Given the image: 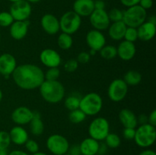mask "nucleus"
I'll use <instances>...</instances> for the list:
<instances>
[{
	"label": "nucleus",
	"instance_id": "1",
	"mask_svg": "<svg viewBox=\"0 0 156 155\" xmlns=\"http://www.w3.org/2000/svg\"><path fill=\"white\" fill-rule=\"evenodd\" d=\"M12 76L18 88L27 91L39 88L45 81L42 68L34 64L27 63L17 65Z\"/></svg>",
	"mask_w": 156,
	"mask_h": 155
},
{
	"label": "nucleus",
	"instance_id": "2",
	"mask_svg": "<svg viewBox=\"0 0 156 155\" xmlns=\"http://www.w3.org/2000/svg\"><path fill=\"white\" fill-rule=\"evenodd\" d=\"M40 94L46 102L49 103H58L65 97V88L59 81L45 80L40 86Z\"/></svg>",
	"mask_w": 156,
	"mask_h": 155
},
{
	"label": "nucleus",
	"instance_id": "3",
	"mask_svg": "<svg viewBox=\"0 0 156 155\" xmlns=\"http://www.w3.org/2000/svg\"><path fill=\"white\" fill-rule=\"evenodd\" d=\"M103 106V99L100 94L91 92L81 97L79 109L86 115L93 116L101 112Z\"/></svg>",
	"mask_w": 156,
	"mask_h": 155
},
{
	"label": "nucleus",
	"instance_id": "4",
	"mask_svg": "<svg viewBox=\"0 0 156 155\" xmlns=\"http://www.w3.org/2000/svg\"><path fill=\"white\" fill-rule=\"evenodd\" d=\"M156 139V129L155 126L146 123L140 125L136 129L134 141L137 146L142 148H148L153 145Z\"/></svg>",
	"mask_w": 156,
	"mask_h": 155
},
{
	"label": "nucleus",
	"instance_id": "5",
	"mask_svg": "<svg viewBox=\"0 0 156 155\" xmlns=\"http://www.w3.org/2000/svg\"><path fill=\"white\" fill-rule=\"evenodd\" d=\"M146 19H147L146 10L137 5L127 8L123 12L122 21L126 24V27L137 28L143 23H144Z\"/></svg>",
	"mask_w": 156,
	"mask_h": 155
},
{
	"label": "nucleus",
	"instance_id": "6",
	"mask_svg": "<svg viewBox=\"0 0 156 155\" xmlns=\"http://www.w3.org/2000/svg\"><path fill=\"white\" fill-rule=\"evenodd\" d=\"M59 21L61 31L69 35L76 33L82 24V18L73 11L65 12Z\"/></svg>",
	"mask_w": 156,
	"mask_h": 155
},
{
	"label": "nucleus",
	"instance_id": "7",
	"mask_svg": "<svg viewBox=\"0 0 156 155\" xmlns=\"http://www.w3.org/2000/svg\"><path fill=\"white\" fill-rule=\"evenodd\" d=\"M110 133V124L105 117H97L91 121L88 126L90 138L98 141H102Z\"/></svg>",
	"mask_w": 156,
	"mask_h": 155
},
{
	"label": "nucleus",
	"instance_id": "8",
	"mask_svg": "<svg viewBox=\"0 0 156 155\" xmlns=\"http://www.w3.org/2000/svg\"><path fill=\"white\" fill-rule=\"evenodd\" d=\"M46 145L49 151L53 155H63L68 153L70 144L67 138L63 135L53 134L48 137Z\"/></svg>",
	"mask_w": 156,
	"mask_h": 155
},
{
	"label": "nucleus",
	"instance_id": "9",
	"mask_svg": "<svg viewBox=\"0 0 156 155\" xmlns=\"http://www.w3.org/2000/svg\"><path fill=\"white\" fill-rule=\"evenodd\" d=\"M128 93V85L120 78L114 79L111 82L108 89V95L113 102H120L124 100Z\"/></svg>",
	"mask_w": 156,
	"mask_h": 155
},
{
	"label": "nucleus",
	"instance_id": "10",
	"mask_svg": "<svg viewBox=\"0 0 156 155\" xmlns=\"http://www.w3.org/2000/svg\"><path fill=\"white\" fill-rule=\"evenodd\" d=\"M32 12L30 3L26 0H20L12 3L9 13L12 15L15 21H27L30 18Z\"/></svg>",
	"mask_w": 156,
	"mask_h": 155
},
{
	"label": "nucleus",
	"instance_id": "11",
	"mask_svg": "<svg viewBox=\"0 0 156 155\" xmlns=\"http://www.w3.org/2000/svg\"><path fill=\"white\" fill-rule=\"evenodd\" d=\"M89 21L94 29L100 31L107 30L111 24V21L108 17V12L103 10L94 9L89 16Z\"/></svg>",
	"mask_w": 156,
	"mask_h": 155
},
{
	"label": "nucleus",
	"instance_id": "12",
	"mask_svg": "<svg viewBox=\"0 0 156 155\" xmlns=\"http://www.w3.org/2000/svg\"><path fill=\"white\" fill-rule=\"evenodd\" d=\"M85 40L88 47L96 52H99L102 47L106 45V38L104 33L95 29L89 30L87 33Z\"/></svg>",
	"mask_w": 156,
	"mask_h": 155
},
{
	"label": "nucleus",
	"instance_id": "13",
	"mask_svg": "<svg viewBox=\"0 0 156 155\" xmlns=\"http://www.w3.org/2000/svg\"><path fill=\"white\" fill-rule=\"evenodd\" d=\"M41 63L47 68L59 67L62 62V58L57 51L53 49L47 48L42 50L40 54Z\"/></svg>",
	"mask_w": 156,
	"mask_h": 155
},
{
	"label": "nucleus",
	"instance_id": "14",
	"mask_svg": "<svg viewBox=\"0 0 156 155\" xmlns=\"http://www.w3.org/2000/svg\"><path fill=\"white\" fill-rule=\"evenodd\" d=\"M17 67V61L15 56L10 53L0 55V74L9 78Z\"/></svg>",
	"mask_w": 156,
	"mask_h": 155
},
{
	"label": "nucleus",
	"instance_id": "15",
	"mask_svg": "<svg viewBox=\"0 0 156 155\" xmlns=\"http://www.w3.org/2000/svg\"><path fill=\"white\" fill-rule=\"evenodd\" d=\"M34 111L27 106H21L14 109L12 112V119L14 122L18 126H24L27 125L33 119Z\"/></svg>",
	"mask_w": 156,
	"mask_h": 155
},
{
	"label": "nucleus",
	"instance_id": "16",
	"mask_svg": "<svg viewBox=\"0 0 156 155\" xmlns=\"http://www.w3.org/2000/svg\"><path fill=\"white\" fill-rule=\"evenodd\" d=\"M41 24L43 30L49 35H55L60 30L59 19L52 14H45L43 15Z\"/></svg>",
	"mask_w": 156,
	"mask_h": 155
},
{
	"label": "nucleus",
	"instance_id": "17",
	"mask_svg": "<svg viewBox=\"0 0 156 155\" xmlns=\"http://www.w3.org/2000/svg\"><path fill=\"white\" fill-rule=\"evenodd\" d=\"M30 22L27 21H15L10 26L9 33L14 40H20L24 39L27 34Z\"/></svg>",
	"mask_w": 156,
	"mask_h": 155
},
{
	"label": "nucleus",
	"instance_id": "18",
	"mask_svg": "<svg viewBox=\"0 0 156 155\" xmlns=\"http://www.w3.org/2000/svg\"><path fill=\"white\" fill-rule=\"evenodd\" d=\"M117 56L123 61H129L135 56L136 53V47L134 43L123 40L120 43L117 47Z\"/></svg>",
	"mask_w": 156,
	"mask_h": 155
},
{
	"label": "nucleus",
	"instance_id": "19",
	"mask_svg": "<svg viewBox=\"0 0 156 155\" xmlns=\"http://www.w3.org/2000/svg\"><path fill=\"white\" fill-rule=\"evenodd\" d=\"M94 0H76L73 3V12L82 17H89L94 10Z\"/></svg>",
	"mask_w": 156,
	"mask_h": 155
},
{
	"label": "nucleus",
	"instance_id": "20",
	"mask_svg": "<svg viewBox=\"0 0 156 155\" xmlns=\"http://www.w3.org/2000/svg\"><path fill=\"white\" fill-rule=\"evenodd\" d=\"M136 29L137 33H138V39L144 42H148L153 39L155 36L156 24L146 21Z\"/></svg>",
	"mask_w": 156,
	"mask_h": 155
},
{
	"label": "nucleus",
	"instance_id": "21",
	"mask_svg": "<svg viewBox=\"0 0 156 155\" xmlns=\"http://www.w3.org/2000/svg\"><path fill=\"white\" fill-rule=\"evenodd\" d=\"M9 133L11 141L16 145H23L29 139L27 130L21 126H15L11 129Z\"/></svg>",
	"mask_w": 156,
	"mask_h": 155
},
{
	"label": "nucleus",
	"instance_id": "22",
	"mask_svg": "<svg viewBox=\"0 0 156 155\" xmlns=\"http://www.w3.org/2000/svg\"><path fill=\"white\" fill-rule=\"evenodd\" d=\"M119 120L124 128H133L136 129L138 126L137 116L129 109H121L118 115Z\"/></svg>",
	"mask_w": 156,
	"mask_h": 155
},
{
	"label": "nucleus",
	"instance_id": "23",
	"mask_svg": "<svg viewBox=\"0 0 156 155\" xmlns=\"http://www.w3.org/2000/svg\"><path fill=\"white\" fill-rule=\"evenodd\" d=\"M126 25L123 21L113 22L108 27V35L110 37L115 41L122 40L124 37L125 32L126 30Z\"/></svg>",
	"mask_w": 156,
	"mask_h": 155
},
{
	"label": "nucleus",
	"instance_id": "24",
	"mask_svg": "<svg viewBox=\"0 0 156 155\" xmlns=\"http://www.w3.org/2000/svg\"><path fill=\"white\" fill-rule=\"evenodd\" d=\"M99 141L91 138H86L79 144L82 155H97L99 147Z\"/></svg>",
	"mask_w": 156,
	"mask_h": 155
},
{
	"label": "nucleus",
	"instance_id": "25",
	"mask_svg": "<svg viewBox=\"0 0 156 155\" xmlns=\"http://www.w3.org/2000/svg\"><path fill=\"white\" fill-rule=\"evenodd\" d=\"M30 132L35 136L42 135L44 131V124L41 119V115L37 111H34L33 119L29 122Z\"/></svg>",
	"mask_w": 156,
	"mask_h": 155
},
{
	"label": "nucleus",
	"instance_id": "26",
	"mask_svg": "<svg viewBox=\"0 0 156 155\" xmlns=\"http://www.w3.org/2000/svg\"><path fill=\"white\" fill-rule=\"evenodd\" d=\"M123 80L128 86H136L142 81V74L136 70H129L123 76Z\"/></svg>",
	"mask_w": 156,
	"mask_h": 155
},
{
	"label": "nucleus",
	"instance_id": "27",
	"mask_svg": "<svg viewBox=\"0 0 156 155\" xmlns=\"http://www.w3.org/2000/svg\"><path fill=\"white\" fill-rule=\"evenodd\" d=\"M57 44L61 50H69L73 46V39L71 35L62 32L57 38Z\"/></svg>",
	"mask_w": 156,
	"mask_h": 155
},
{
	"label": "nucleus",
	"instance_id": "28",
	"mask_svg": "<svg viewBox=\"0 0 156 155\" xmlns=\"http://www.w3.org/2000/svg\"><path fill=\"white\" fill-rule=\"evenodd\" d=\"M99 53L100 56L107 60H111L117 56V47L113 45H105L102 47Z\"/></svg>",
	"mask_w": 156,
	"mask_h": 155
},
{
	"label": "nucleus",
	"instance_id": "29",
	"mask_svg": "<svg viewBox=\"0 0 156 155\" xmlns=\"http://www.w3.org/2000/svg\"><path fill=\"white\" fill-rule=\"evenodd\" d=\"M80 100V97L75 95V94H72V95H69L65 99L64 105H65L66 108L69 111L74 110V109H79V108Z\"/></svg>",
	"mask_w": 156,
	"mask_h": 155
},
{
	"label": "nucleus",
	"instance_id": "30",
	"mask_svg": "<svg viewBox=\"0 0 156 155\" xmlns=\"http://www.w3.org/2000/svg\"><path fill=\"white\" fill-rule=\"evenodd\" d=\"M104 141H105V143L108 146V148L112 149L117 148L121 143V139H120V136L117 134L111 133V132L107 135Z\"/></svg>",
	"mask_w": 156,
	"mask_h": 155
},
{
	"label": "nucleus",
	"instance_id": "31",
	"mask_svg": "<svg viewBox=\"0 0 156 155\" xmlns=\"http://www.w3.org/2000/svg\"><path fill=\"white\" fill-rule=\"evenodd\" d=\"M86 116L87 115L79 108V109L70 111L69 114V119L74 124H79L85 121Z\"/></svg>",
	"mask_w": 156,
	"mask_h": 155
},
{
	"label": "nucleus",
	"instance_id": "32",
	"mask_svg": "<svg viewBox=\"0 0 156 155\" xmlns=\"http://www.w3.org/2000/svg\"><path fill=\"white\" fill-rule=\"evenodd\" d=\"M14 21H15V20H14L12 15L9 13V12H0V26L1 27H10Z\"/></svg>",
	"mask_w": 156,
	"mask_h": 155
},
{
	"label": "nucleus",
	"instance_id": "33",
	"mask_svg": "<svg viewBox=\"0 0 156 155\" xmlns=\"http://www.w3.org/2000/svg\"><path fill=\"white\" fill-rule=\"evenodd\" d=\"M124 40L129 41L131 43H135L138 40V33H137V29L134 27H126V32H125Z\"/></svg>",
	"mask_w": 156,
	"mask_h": 155
},
{
	"label": "nucleus",
	"instance_id": "34",
	"mask_svg": "<svg viewBox=\"0 0 156 155\" xmlns=\"http://www.w3.org/2000/svg\"><path fill=\"white\" fill-rule=\"evenodd\" d=\"M60 75V70L58 67L49 68L48 70L44 73V78L47 81H57Z\"/></svg>",
	"mask_w": 156,
	"mask_h": 155
},
{
	"label": "nucleus",
	"instance_id": "35",
	"mask_svg": "<svg viewBox=\"0 0 156 155\" xmlns=\"http://www.w3.org/2000/svg\"><path fill=\"white\" fill-rule=\"evenodd\" d=\"M12 141L9 132L6 131H0V150L8 149Z\"/></svg>",
	"mask_w": 156,
	"mask_h": 155
},
{
	"label": "nucleus",
	"instance_id": "36",
	"mask_svg": "<svg viewBox=\"0 0 156 155\" xmlns=\"http://www.w3.org/2000/svg\"><path fill=\"white\" fill-rule=\"evenodd\" d=\"M108 14L110 21H112V22H117V21H120L123 20V12L120 9H117V8L111 9Z\"/></svg>",
	"mask_w": 156,
	"mask_h": 155
},
{
	"label": "nucleus",
	"instance_id": "37",
	"mask_svg": "<svg viewBox=\"0 0 156 155\" xmlns=\"http://www.w3.org/2000/svg\"><path fill=\"white\" fill-rule=\"evenodd\" d=\"M25 149L27 150V152L30 153H34L36 152L39 151V144L36 141L33 139H28L24 144Z\"/></svg>",
	"mask_w": 156,
	"mask_h": 155
},
{
	"label": "nucleus",
	"instance_id": "38",
	"mask_svg": "<svg viewBox=\"0 0 156 155\" xmlns=\"http://www.w3.org/2000/svg\"><path fill=\"white\" fill-rule=\"evenodd\" d=\"M79 68V62H77L76 59H69L64 65V69L67 72H74Z\"/></svg>",
	"mask_w": 156,
	"mask_h": 155
},
{
	"label": "nucleus",
	"instance_id": "39",
	"mask_svg": "<svg viewBox=\"0 0 156 155\" xmlns=\"http://www.w3.org/2000/svg\"><path fill=\"white\" fill-rule=\"evenodd\" d=\"M136 129L133 128H124L123 130V137L126 140H133L135 137Z\"/></svg>",
	"mask_w": 156,
	"mask_h": 155
},
{
	"label": "nucleus",
	"instance_id": "40",
	"mask_svg": "<svg viewBox=\"0 0 156 155\" xmlns=\"http://www.w3.org/2000/svg\"><path fill=\"white\" fill-rule=\"evenodd\" d=\"M91 56L89 55L88 52H81L77 56V62L81 64H85L89 62Z\"/></svg>",
	"mask_w": 156,
	"mask_h": 155
},
{
	"label": "nucleus",
	"instance_id": "41",
	"mask_svg": "<svg viewBox=\"0 0 156 155\" xmlns=\"http://www.w3.org/2000/svg\"><path fill=\"white\" fill-rule=\"evenodd\" d=\"M68 153H69L70 155H82L79 148V144H73L69 146Z\"/></svg>",
	"mask_w": 156,
	"mask_h": 155
},
{
	"label": "nucleus",
	"instance_id": "42",
	"mask_svg": "<svg viewBox=\"0 0 156 155\" xmlns=\"http://www.w3.org/2000/svg\"><path fill=\"white\" fill-rule=\"evenodd\" d=\"M139 5L141 6L145 10H147L153 6V0H140Z\"/></svg>",
	"mask_w": 156,
	"mask_h": 155
},
{
	"label": "nucleus",
	"instance_id": "43",
	"mask_svg": "<svg viewBox=\"0 0 156 155\" xmlns=\"http://www.w3.org/2000/svg\"><path fill=\"white\" fill-rule=\"evenodd\" d=\"M120 1L123 6L126 8H129L139 5L140 0H120Z\"/></svg>",
	"mask_w": 156,
	"mask_h": 155
},
{
	"label": "nucleus",
	"instance_id": "44",
	"mask_svg": "<svg viewBox=\"0 0 156 155\" xmlns=\"http://www.w3.org/2000/svg\"><path fill=\"white\" fill-rule=\"evenodd\" d=\"M148 123L152 125V126H156V110L154 109L151 112L149 115L148 116Z\"/></svg>",
	"mask_w": 156,
	"mask_h": 155
},
{
	"label": "nucleus",
	"instance_id": "45",
	"mask_svg": "<svg viewBox=\"0 0 156 155\" xmlns=\"http://www.w3.org/2000/svg\"><path fill=\"white\" fill-rule=\"evenodd\" d=\"M108 147L106 145L105 143H101L99 144L98 150V155H105L108 152Z\"/></svg>",
	"mask_w": 156,
	"mask_h": 155
},
{
	"label": "nucleus",
	"instance_id": "46",
	"mask_svg": "<svg viewBox=\"0 0 156 155\" xmlns=\"http://www.w3.org/2000/svg\"><path fill=\"white\" fill-rule=\"evenodd\" d=\"M94 9L97 10H103L105 9V2L103 0H95L94 1Z\"/></svg>",
	"mask_w": 156,
	"mask_h": 155
},
{
	"label": "nucleus",
	"instance_id": "47",
	"mask_svg": "<svg viewBox=\"0 0 156 155\" xmlns=\"http://www.w3.org/2000/svg\"><path fill=\"white\" fill-rule=\"evenodd\" d=\"M137 121H138V124H146L148 123V116L146 114H141L137 117Z\"/></svg>",
	"mask_w": 156,
	"mask_h": 155
},
{
	"label": "nucleus",
	"instance_id": "48",
	"mask_svg": "<svg viewBox=\"0 0 156 155\" xmlns=\"http://www.w3.org/2000/svg\"><path fill=\"white\" fill-rule=\"evenodd\" d=\"M9 155H29L28 153L21 150H13L9 153Z\"/></svg>",
	"mask_w": 156,
	"mask_h": 155
},
{
	"label": "nucleus",
	"instance_id": "49",
	"mask_svg": "<svg viewBox=\"0 0 156 155\" xmlns=\"http://www.w3.org/2000/svg\"><path fill=\"white\" fill-rule=\"evenodd\" d=\"M139 155H156V153L154 150H150V149H146V150H143Z\"/></svg>",
	"mask_w": 156,
	"mask_h": 155
},
{
	"label": "nucleus",
	"instance_id": "50",
	"mask_svg": "<svg viewBox=\"0 0 156 155\" xmlns=\"http://www.w3.org/2000/svg\"><path fill=\"white\" fill-rule=\"evenodd\" d=\"M148 21L152 23V24H156V18H155V15H152V16H151L150 18H149V19H148Z\"/></svg>",
	"mask_w": 156,
	"mask_h": 155
},
{
	"label": "nucleus",
	"instance_id": "51",
	"mask_svg": "<svg viewBox=\"0 0 156 155\" xmlns=\"http://www.w3.org/2000/svg\"><path fill=\"white\" fill-rule=\"evenodd\" d=\"M0 155H9V152H8L7 149L0 150Z\"/></svg>",
	"mask_w": 156,
	"mask_h": 155
},
{
	"label": "nucleus",
	"instance_id": "52",
	"mask_svg": "<svg viewBox=\"0 0 156 155\" xmlns=\"http://www.w3.org/2000/svg\"><path fill=\"white\" fill-rule=\"evenodd\" d=\"M32 155H47V153H44V152H41V151H37L34 153H32Z\"/></svg>",
	"mask_w": 156,
	"mask_h": 155
},
{
	"label": "nucleus",
	"instance_id": "53",
	"mask_svg": "<svg viewBox=\"0 0 156 155\" xmlns=\"http://www.w3.org/2000/svg\"><path fill=\"white\" fill-rule=\"evenodd\" d=\"M96 53H97V52L95 51V50H91V49H90V51L88 52V53H89V55L90 56H94V55L96 54Z\"/></svg>",
	"mask_w": 156,
	"mask_h": 155
},
{
	"label": "nucleus",
	"instance_id": "54",
	"mask_svg": "<svg viewBox=\"0 0 156 155\" xmlns=\"http://www.w3.org/2000/svg\"><path fill=\"white\" fill-rule=\"evenodd\" d=\"M26 1L28 2L29 3H37L41 0H26Z\"/></svg>",
	"mask_w": 156,
	"mask_h": 155
},
{
	"label": "nucleus",
	"instance_id": "55",
	"mask_svg": "<svg viewBox=\"0 0 156 155\" xmlns=\"http://www.w3.org/2000/svg\"><path fill=\"white\" fill-rule=\"evenodd\" d=\"M2 98H3V94H2V90L0 89V102L2 100Z\"/></svg>",
	"mask_w": 156,
	"mask_h": 155
},
{
	"label": "nucleus",
	"instance_id": "56",
	"mask_svg": "<svg viewBox=\"0 0 156 155\" xmlns=\"http://www.w3.org/2000/svg\"><path fill=\"white\" fill-rule=\"evenodd\" d=\"M8 1L11 2H12V3H14V2H16L20 1V0H8Z\"/></svg>",
	"mask_w": 156,
	"mask_h": 155
},
{
	"label": "nucleus",
	"instance_id": "57",
	"mask_svg": "<svg viewBox=\"0 0 156 155\" xmlns=\"http://www.w3.org/2000/svg\"><path fill=\"white\" fill-rule=\"evenodd\" d=\"M63 155H70V154H69V153H65V154H63Z\"/></svg>",
	"mask_w": 156,
	"mask_h": 155
},
{
	"label": "nucleus",
	"instance_id": "58",
	"mask_svg": "<svg viewBox=\"0 0 156 155\" xmlns=\"http://www.w3.org/2000/svg\"><path fill=\"white\" fill-rule=\"evenodd\" d=\"M0 41H1V33H0Z\"/></svg>",
	"mask_w": 156,
	"mask_h": 155
},
{
	"label": "nucleus",
	"instance_id": "59",
	"mask_svg": "<svg viewBox=\"0 0 156 155\" xmlns=\"http://www.w3.org/2000/svg\"><path fill=\"white\" fill-rule=\"evenodd\" d=\"M0 77H1V74H0Z\"/></svg>",
	"mask_w": 156,
	"mask_h": 155
}]
</instances>
